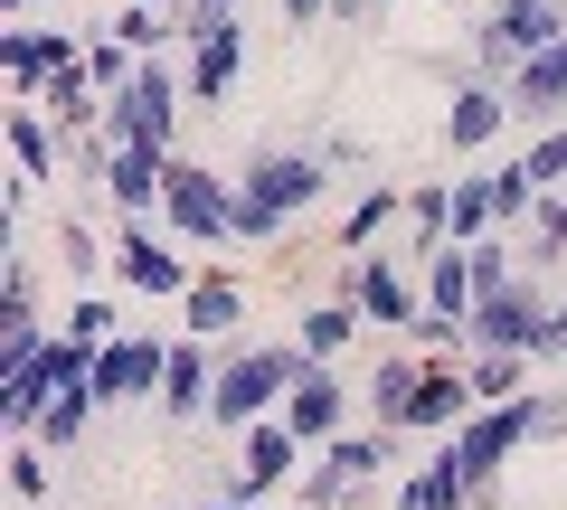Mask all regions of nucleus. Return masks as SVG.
I'll list each match as a JSON object with an SVG mask.
<instances>
[{"instance_id":"1","label":"nucleus","mask_w":567,"mask_h":510,"mask_svg":"<svg viewBox=\"0 0 567 510\" xmlns=\"http://www.w3.org/2000/svg\"><path fill=\"white\" fill-rule=\"evenodd\" d=\"M303 341H237L218 350V388H208V416H218L227 435L265 426V416H284V397L303 388Z\"/></svg>"},{"instance_id":"2","label":"nucleus","mask_w":567,"mask_h":510,"mask_svg":"<svg viewBox=\"0 0 567 510\" xmlns=\"http://www.w3.org/2000/svg\"><path fill=\"white\" fill-rule=\"evenodd\" d=\"M322 189H331V162H322V152H256V162L237 170V246L284 237V227L303 218Z\"/></svg>"},{"instance_id":"3","label":"nucleus","mask_w":567,"mask_h":510,"mask_svg":"<svg viewBox=\"0 0 567 510\" xmlns=\"http://www.w3.org/2000/svg\"><path fill=\"white\" fill-rule=\"evenodd\" d=\"M181 104H189V66L142 58V76L104 104V143H142V152H181Z\"/></svg>"},{"instance_id":"4","label":"nucleus","mask_w":567,"mask_h":510,"mask_svg":"<svg viewBox=\"0 0 567 510\" xmlns=\"http://www.w3.org/2000/svg\"><path fill=\"white\" fill-rule=\"evenodd\" d=\"M162 218H171V237H189V246L237 237V180H218V170H199V162H181V152H171Z\"/></svg>"},{"instance_id":"5","label":"nucleus","mask_w":567,"mask_h":510,"mask_svg":"<svg viewBox=\"0 0 567 510\" xmlns=\"http://www.w3.org/2000/svg\"><path fill=\"white\" fill-rule=\"evenodd\" d=\"M388 454H398V435H379V426H369V435H331V445H322V472H303V482H293V501H303V510L360 501V491L388 472Z\"/></svg>"},{"instance_id":"6","label":"nucleus","mask_w":567,"mask_h":510,"mask_svg":"<svg viewBox=\"0 0 567 510\" xmlns=\"http://www.w3.org/2000/svg\"><path fill=\"white\" fill-rule=\"evenodd\" d=\"M464 341L473 350H511V360H539V341H548V293L529 284H502V293H483L473 303V322H464Z\"/></svg>"},{"instance_id":"7","label":"nucleus","mask_w":567,"mask_h":510,"mask_svg":"<svg viewBox=\"0 0 567 510\" xmlns=\"http://www.w3.org/2000/svg\"><path fill=\"white\" fill-rule=\"evenodd\" d=\"M529 435H539V407H529V397H511V407H473L464 426H454V454H464L473 491H492V482H502V464L529 445Z\"/></svg>"},{"instance_id":"8","label":"nucleus","mask_w":567,"mask_h":510,"mask_svg":"<svg viewBox=\"0 0 567 510\" xmlns=\"http://www.w3.org/2000/svg\"><path fill=\"white\" fill-rule=\"evenodd\" d=\"M162 368H171V331H123V341L95 350V397L142 407V397H162Z\"/></svg>"},{"instance_id":"9","label":"nucleus","mask_w":567,"mask_h":510,"mask_svg":"<svg viewBox=\"0 0 567 510\" xmlns=\"http://www.w3.org/2000/svg\"><path fill=\"white\" fill-rule=\"evenodd\" d=\"M85 48L66 39V29H39V20H10L0 29V66H10V104H39L48 85L66 76V66H76Z\"/></svg>"},{"instance_id":"10","label":"nucleus","mask_w":567,"mask_h":510,"mask_svg":"<svg viewBox=\"0 0 567 510\" xmlns=\"http://www.w3.org/2000/svg\"><path fill=\"white\" fill-rule=\"evenodd\" d=\"M181 48H189V104H199V114L237 95V66H246V20L237 10H208Z\"/></svg>"},{"instance_id":"11","label":"nucleus","mask_w":567,"mask_h":510,"mask_svg":"<svg viewBox=\"0 0 567 510\" xmlns=\"http://www.w3.org/2000/svg\"><path fill=\"white\" fill-rule=\"evenodd\" d=\"M114 266H123V284H133V293H152V303H189V284H199V274H189V256H181L171 237H152L142 218H123Z\"/></svg>"},{"instance_id":"12","label":"nucleus","mask_w":567,"mask_h":510,"mask_svg":"<svg viewBox=\"0 0 567 510\" xmlns=\"http://www.w3.org/2000/svg\"><path fill=\"white\" fill-rule=\"evenodd\" d=\"M341 303H360L369 322H388V331H416V322H425V312H416V284H406L398 256H350V266H341Z\"/></svg>"},{"instance_id":"13","label":"nucleus","mask_w":567,"mask_h":510,"mask_svg":"<svg viewBox=\"0 0 567 510\" xmlns=\"http://www.w3.org/2000/svg\"><path fill=\"white\" fill-rule=\"evenodd\" d=\"M208 388H218V350L199 341V331H171V368H162V397H152V407L162 416H208Z\"/></svg>"},{"instance_id":"14","label":"nucleus","mask_w":567,"mask_h":510,"mask_svg":"<svg viewBox=\"0 0 567 510\" xmlns=\"http://www.w3.org/2000/svg\"><path fill=\"white\" fill-rule=\"evenodd\" d=\"M284 426L303 435V445H331V435H350V388H341V368L312 360V368H303V388L284 397Z\"/></svg>"},{"instance_id":"15","label":"nucleus","mask_w":567,"mask_h":510,"mask_svg":"<svg viewBox=\"0 0 567 510\" xmlns=\"http://www.w3.org/2000/svg\"><path fill=\"white\" fill-rule=\"evenodd\" d=\"M464 501H483V491H473V472H464V454H454V435H435V445H425V464L398 482V510H464Z\"/></svg>"},{"instance_id":"16","label":"nucleus","mask_w":567,"mask_h":510,"mask_svg":"<svg viewBox=\"0 0 567 510\" xmlns=\"http://www.w3.org/2000/svg\"><path fill=\"white\" fill-rule=\"evenodd\" d=\"M237 464H246V501H265V491H275V482H293V472H303V435H293V426H284V416H265V426H246V454H237Z\"/></svg>"},{"instance_id":"17","label":"nucleus","mask_w":567,"mask_h":510,"mask_svg":"<svg viewBox=\"0 0 567 510\" xmlns=\"http://www.w3.org/2000/svg\"><path fill=\"white\" fill-rule=\"evenodd\" d=\"M162 180H171V152H142V143H114V152H104V199H114L123 218L162 208Z\"/></svg>"},{"instance_id":"18","label":"nucleus","mask_w":567,"mask_h":510,"mask_svg":"<svg viewBox=\"0 0 567 510\" xmlns=\"http://www.w3.org/2000/svg\"><path fill=\"white\" fill-rule=\"evenodd\" d=\"M473 407H483V397H473V368H425L416 407H406V435H454Z\"/></svg>"},{"instance_id":"19","label":"nucleus","mask_w":567,"mask_h":510,"mask_svg":"<svg viewBox=\"0 0 567 510\" xmlns=\"http://www.w3.org/2000/svg\"><path fill=\"white\" fill-rule=\"evenodd\" d=\"M502 123H511V95H502V85H483V76L454 85V104H445V143H454V152H492V143H502Z\"/></svg>"},{"instance_id":"20","label":"nucleus","mask_w":567,"mask_h":510,"mask_svg":"<svg viewBox=\"0 0 567 510\" xmlns=\"http://www.w3.org/2000/svg\"><path fill=\"white\" fill-rule=\"evenodd\" d=\"M39 180H58V133L39 123V104H10V208Z\"/></svg>"},{"instance_id":"21","label":"nucleus","mask_w":567,"mask_h":510,"mask_svg":"<svg viewBox=\"0 0 567 510\" xmlns=\"http://www.w3.org/2000/svg\"><path fill=\"white\" fill-rule=\"evenodd\" d=\"M483 284H473V246H445V256H425V322H473Z\"/></svg>"},{"instance_id":"22","label":"nucleus","mask_w":567,"mask_h":510,"mask_svg":"<svg viewBox=\"0 0 567 510\" xmlns=\"http://www.w3.org/2000/svg\"><path fill=\"white\" fill-rule=\"evenodd\" d=\"M406 237H416V266L454 246V180H416L406 189Z\"/></svg>"},{"instance_id":"23","label":"nucleus","mask_w":567,"mask_h":510,"mask_svg":"<svg viewBox=\"0 0 567 510\" xmlns=\"http://www.w3.org/2000/svg\"><path fill=\"white\" fill-rule=\"evenodd\" d=\"M416 360H379L369 368V416H379V435H406V407H416Z\"/></svg>"},{"instance_id":"24","label":"nucleus","mask_w":567,"mask_h":510,"mask_svg":"<svg viewBox=\"0 0 567 510\" xmlns=\"http://www.w3.org/2000/svg\"><path fill=\"white\" fill-rule=\"evenodd\" d=\"M237 312H246L237 274H199V284H189V331H199V341H218V331H237Z\"/></svg>"},{"instance_id":"25","label":"nucleus","mask_w":567,"mask_h":510,"mask_svg":"<svg viewBox=\"0 0 567 510\" xmlns=\"http://www.w3.org/2000/svg\"><path fill=\"white\" fill-rule=\"evenodd\" d=\"M369 322V312L360 303H322V312H303V331H293V341H303V360H341V350H350V331H360Z\"/></svg>"},{"instance_id":"26","label":"nucleus","mask_w":567,"mask_h":510,"mask_svg":"<svg viewBox=\"0 0 567 510\" xmlns=\"http://www.w3.org/2000/svg\"><path fill=\"white\" fill-rule=\"evenodd\" d=\"M520 266H567V199H558V189L529 208V227H520Z\"/></svg>"},{"instance_id":"27","label":"nucleus","mask_w":567,"mask_h":510,"mask_svg":"<svg viewBox=\"0 0 567 510\" xmlns=\"http://www.w3.org/2000/svg\"><path fill=\"white\" fill-rule=\"evenodd\" d=\"M95 407H104V397H95V378H76V388H58V407L39 416V435H48V454H58V445H76V435L95 426Z\"/></svg>"},{"instance_id":"28","label":"nucleus","mask_w":567,"mask_h":510,"mask_svg":"<svg viewBox=\"0 0 567 510\" xmlns=\"http://www.w3.org/2000/svg\"><path fill=\"white\" fill-rule=\"evenodd\" d=\"M48 114H58V123H66V133H85V123H95V114H104V85H95V76H85V58H76V66H66V76H58V85H48Z\"/></svg>"},{"instance_id":"29","label":"nucleus","mask_w":567,"mask_h":510,"mask_svg":"<svg viewBox=\"0 0 567 510\" xmlns=\"http://www.w3.org/2000/svg\"><path fill=\"white\" fill-rule=\"evenodd\" d=\"M388 218H406V189H360V208H350V227H341V256H369V237H379Z\"/></svg>"},{"instance_id":"30","label":"nucleus","mask_w":567,"mask_h":510,"mask_svg":"<svg viewBox=\"0 0 567 510\" xmlns=\"http://www.w3.org/2000/svg\"><path fill=\"white\" fill-rule=\"evenodd\" d=\"M520 368L529 360H511V350H473V397H483V407H511V397H520Z\"/></svg>"},{"instance_id":"31","label":"nucleus","mask_w":567,"mask_h":510,"mask_svg":"<svg viewBox=\"0 0 567 510\" xmlns=\"http://www.w3.org/2000/svg\"><path fill=\"white\" fill-rule=\"evenodd\" d=\"M66 341H85V350H104V341H123V312L104 303V293H76V312H66Z\"/></svg>"},{"instance_id":"32","label":"nucleus","mask_w":567,"mask_h":510,"mask_svg":"<svg viewBox=\"0 0 567 510\" xmlns=\"http://www.w3.org/2000/svg\"><path fill=\"white\" fill-rule=\"evenodd\" d=\"M10 501H48V464L29 435H10Z\"/></svg>"},{"instance_id":"33","label":"nucleus","mask_w":567,"mask_h":510,"mask_svg":"<svg viewBox=\"0 0 567 510\" xmlns=\"http://www.w3.org/2000/svg\"><path fill=\"white\" fill-rule=\"evenodd\" d=\"M520 162H529V180H539V189H558V180H567V123H558V133H539Z\"/></svg>"},{"instance_id":"34","label":"nucleus","mask_w":567,"mask_h":510,"mask_svg":"<svg viewBox=\"0 0 567 510\" xmlns=\"http://www.w3.org/2000/svg\"><path fill=\"white\" fill-rule=\"evenodd\" d=\"M58 246H66V266H76V274H95V266H114V256H95V237H85V227H58Z\"/></svg>"},{"instance_id":"35","label":"nucleus","mask_w":567,"mask_h":510,"mask_svg":"<svg viewBox=\"0 0 567 510\" xmlns=\"http://www.w3.org/2000/svg\"><path fill=\"white\" fill-rule=\"evenodd\" d=\"M539 360H567V293L548 303V341H539Z\"/></svg>"},{"instance_id":"36","label":"nucleus","mask_w":567,"mask_h":510,"mask_svg":"<svg viewBox=\"0 0 567 510\" xmlns=\"http://www.w3.org/2000/svg\"><path fill=\"white\" fill-rule=\"evenodd\" d=\"M284 20H293V29H312V20H331V0H284Z\"/></svg>"},{"instance_id":"37","label":"nucleus","mask_w":567,"mask_h":510,"mask_svg":"<svg viewBox=\"0 0 567 510\" xmlns=\"http://www.w3.org/2000/svg\"><path fill=\"white\" fill-rule=\"evenodd\" d=\"M199 510H256V501H237V491H227V501H199Z\"/></svg>"},{"instance_id":"38","label":"nucleus","mask_w":567,"mask_h":510,"mask_svg":"<svg viewBox=\"0 0 567 510\" xmlns=\"http://www.w3.org/2000/svg\"><path fill=\"white\" fill-rule=\"evenodd\" d=\"M0 10H10V20H29V10H39V0H0Z\"/></svg>"},{"instance_id":"39","label":"nucleus","mask_w":567,"mask_h":510,"mask_svg":"<svg viewBox=\"0 0 567 510\" xmlns=\"http://www.w3.org/2000/svg\"><path fill=\"white\" fill-rule=\"evenodd\" d=\"M142 10H171V0H142Z\"/></svg>"}]
</instances>
